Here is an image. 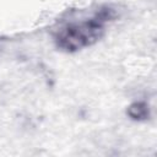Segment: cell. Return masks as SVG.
<instances>
[{
  "label": "cell",
  "mask_w": 157,
  "mask_h": 157,
  "mask_svg": "<svg viewBox=\"0 0 157 157\" xmlns=\"http://www.w3.org/2000/svg\"><path fill=\"white\" fill-rule=\"evenodd\" d=\"M113 16L112 9L103 7L91 18L60 27L54 36L58 48L65 52H76L96 43L104 32V23Z\"/></svg>",
  "instance_id": "6da1fadb"
},
{
  "label": "cell",
  "mask_w": 157,
  "mask_h": 157,
  "mask_svg": "<svg viewBox=\"0 0 157 157\" xmlns=\"http://www.w3.org/2000/svg\"><path fill=\"white\" fill-rule=\"evenodd\" d=\"M126 113L134 120H146L150 117V108L146 102H134L128 107Z\"/></svg>",
  "instance_id": "7a4b0ae2"
}]
</instances>
